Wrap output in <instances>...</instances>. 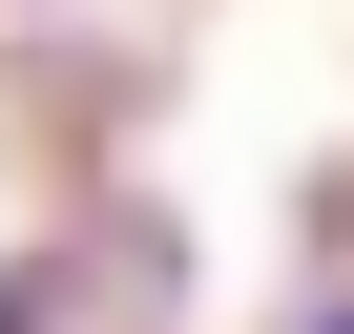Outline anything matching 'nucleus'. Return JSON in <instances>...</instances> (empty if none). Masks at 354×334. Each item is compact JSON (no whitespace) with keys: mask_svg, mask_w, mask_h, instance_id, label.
<instances>
[{"mask_svg":"<svg viewBox=\"0 0 354 334\" xmlns=\"http://www.w3.org/2000/svg\"><path fill=\"white\" fill-rule=\"evenodd\" d=\"M0 334H42V272H0Z\"/></svg>","mask_w":354,"mask_h":334,"instance_id":"nucleus-1","label":"nucleus"},{"mask_svg":"<svg viewBox=\"0 0 354 334\" xmlns=\"http://www.w3.org/2000/svg\"><path fill=\"white\" fill-rule=\"evenodd\" d=\"M313 334H354V313H313Z\"/></svg>","mask_w":354,"mask_h":334,"instance_id":"nucleus-2","label":"nucleus"}]
</instances>
